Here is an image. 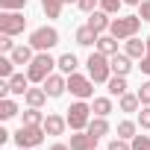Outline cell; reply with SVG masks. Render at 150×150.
Wrapping results in <instances>:
<instances>
[{
	"mask_svg": "<svg viewBox=\"0 0 150 150\" xmlns=\"http://www.w3.org/2000/svg\"><path fill=\"white\" fill-rule=\"evenodd\" d=\"M121 6H124V0H100V9H103V12H109V15H115Z\"/></svg>",
	"mask_w": 150,
	"mask_h": 150,
	"instance_id": "4dcf8cb0",
	"label": "cell"
},
{
	"mask_svg": "<svg viewBox=\"0 0 150 150\" xmlns=\"http://www.w3.org/2000/svg\"><path fill=\"white\" fill-rule=\"evenodd\" d=\"M44 135H47V132H44V127H27V124H21V129H18L12 138H15V144H18V147L35 150V147L44 141Z\"/></svg>",
	"mask_w": 150,
	"mask_h": 150,
	"instance_id": "5b68a950",
	"label": "cell"
},
{
	"mask_svg": "<svg viewBox=\"0 0 150 150\" xmlns=\"http://www.w3.org/2000/svg\"><path fill=\"white\" fill-rule=\"evenodd\" d=\"M27 0H0V12H24Z\"/></svg>",
	"mask_w": 150,
	"mask_h": 150,
	"instance_id": "f1b7e54d",
	"label": "cell"
},
{
	"mask_svg": "<svg viewBox=\"0 0 150 150\" xmlns=\"http://www.w3.org/2000/svg\"><path fill=\"white\" fill-rule=\"evenodd\" d=\"M106 86H109V94H112V97H121V94H127V77H118V74H112Z\"/></svg>",
	"mask_w": 150,
	"mask_h": 150,
	"instance_id": "44dd1931",
	"label": "cell"
},
{
	"mask_svg": "<svg viewBox=\"0 0 150 150\" xmlns=\"http://www.w3.org/2000/svg\"><path fill=\"white\" fill-rule=\"evenodd\" d=\"M27 18L24 12H0V35H18L24 33Z\"/></svg>",
	"mask_w": 150,
	"mask_h": 150,
	"instance_id": "ba28073f",
	"label": "cell"
},
{
	"mask_svg": "<svg viewBox=\"0 0 150 150\" xmlns=\"http://www.w3.org/2000/svg\"><path fill=\"white\" fill-rule=\"evenodd\" d=\"M77 6H80L86 15H91V12H94V6H100V0H77Z\"/></svg>",
	"mask_w": 150,
	"mask_h": 150,
	"instance_id": "d590c367",
	"label": "cell"
},
{
	"mask_svg": "<svg viewBox=\"0 0 150 150\" xmlns=\"http://www.w3.org/2000/svg\"><path fill=\"white\" fill-rule=\"evenodd\" d=\"M124 53H127V56H132V59H144V53H147V41H141L138 35H132V38H127Z\"/></svg>",
	"mask_w": 150,
	"mask_h": 150,
	"instance_id": "5bb4252c",
	"label": "cell"
},
{
	"mask_svg": "<svg viewBox=\"0 0 150 150\" xmlns=\"http://www.w3.org/2000/svg\"><path fill=\"white\" fill-rule=\"evenodd\" d=\"M138 15H141V21H150V0H141V6H138Z\"/></svg>",
	"mask_w": 150,
	"mask_h": 150,
	"instance_id": "f35d334b",
	"label": "cell"
},
{
	"mask_svg": "<svg viewBox=\"0 0 150 150\" xmlns=\"http://www.w3.org/2000/svg\"><path fill=\"white\" fill-rule=\"evenodd\" d=\"M30 44H33L38 53H44V50H50V47L59 44V33H56L53 27H38V30L30 33Z\"/></svg>",
	"mask_w": 150,
	"mask_h": 150,
	"instance_id": "52a82bcc",
	"label": "cell"
},
{
	"mask_svg": "<svg viewBox=\"0 0 150 150\" xmlns=\"http://www.w3.org/2000/svg\"><path fill=\"white\" fill-rule=\"evenodd\" d=\"M135 132H138V124H132V121H121V124H118V138L132 141V138H135Z\"/></svg>",
	"mask_w": 150,
	"mask_h": 150,
	"instance_id": "4316f807",
	"label": "cell"
},
{
	"mask_svg": "<svg viewBox=\"0 0 150 150\" xmlns=\"http://www.w3.org/2000/svg\"><path fill=\"white\" fill-rule=\"evenodd\" d=\"M109 62H112V74H118V77H127L132 71V56H127V53H115V56H109Z\"/></svg>",
	"mask_w": 150,
	"mask_h": 150,
	"instance_id": "7c38bea8",
	"label": "cell"
},
{
	"mask_svg": "<svg viewBox=\"0 0 150 150\" xmlns=\"http://www.w3.org/2000/svg\"><path fill=\"white\" fill-rule=\"evenodd\" d=\"M141 74H147V77H150V35H147V53H144V59H141Z\"/></svg>",
	"mask_w": 150,
	"mask_h": 150,
	"instance_id": "74e56055",
	"label": "cell"
},
{
	"mask_svg": "<svg viewBox=\"0 0 150 150\" xmlns=\"http://www.w3.org/2000/svg\"><path fill=\"white\" fill-rule=\"evenodd\" d=\"M77 65H80V62H77V56H74V53H62V56L56 59V68L65 74V77H71V74L77 71Z\"/></svg>",
	"mask_w": 150,
	"mask_h": 150,
	"instance_id": "e0dca14e",
	"label": "cell"
},
{
	"mask_svg": "<svg viewBox=\"0 0 150 150\" xmlns=\"http://www.w3.org/2000/svg\"><path fill=\"white\" fill-rule=\"evenodd\" d=\"M18 150H27V147H18Z\"/></svg>",
	"mask_w": 150,
	"mask_h": 150,
	"instance_id": "7bdbcfd3",
	"label": "cell"
},
{
	"mask_svg": "<svg viewBox=\"0 0 150 150\" xmlns=\"http://www.w3.org/2000/svg\"><path fill=\"white\" fill-rule=\"evenodd\" d=\"M141 109V100H138V94H121V112H138Z\"/></svg>",
	"mask_w": 150,
	"mask_h": 150,
	"instance_id": "cb8c5ba5",
	"label": "cell"
},
{
	"mask_svg": "<svg viewBox=\"0 0 150 150\" xmlns=\"http://www.w3.org/2000/svg\"><path fill=\"white\" fill-rule=\"evenodd\" d=\"M127 6H141V0H124Z\"/></svg>",
	"mask_w": 150,
	"mask_h": 150,
	"instance_id": "60d3db41",
	"label": "cell"
},
{
	"mask_svg": "<svg viewBox=\"0 0 150 150\" xmlns=\"http://www.w3.org/2000/svg\"><path fill=\"white\" fill-rule=\"evenodd\" d=\"M12 74H15V62H12V56H0V77L9 80Z\"/></svg>",
	"mask_w": 150,
	"mask_h": 150,
	"instance_id": "f546056e",
	"label": "cell"
},
{
	"mask_svg": "<svg viewBox=\"0 0 150 150\" xmlns=\"http://www.w3.org/2000/svg\"><path fill=\"white\" fill-rule=\"evenodd\" d=\"M138 127H141V129H150V106H144V109L138 112Z\"/></svg>",
	"mask_w": 150,
	"mask_h": 150,
	"instance_id": "e575fe53",
	"label": "cell"
},
{
	"mask_svg": "<svg viewBox=\"0 0 150 150\" xmlns=\"http://www.w3.org/2000/svg\"><path fill=\"white\" fill-rule=\"evenodd\" d=\"M91 106L86 103V100H77V103H71V109H68V127L74 129V132H80V129H86L88 127V121H91Z\"/></svg>",
	"mask_w": 150,
	"mask_h": 150,
	"instance_id": "277c9868",
	"label": "cell"
},
{
	"mask_svg": "<svg viewBox=\"0 0 150 150\" xmlns=\"http://www.w3.org/2000/svg\"><path fill=\"white\" fill-rule=\"evenodd\" d=\"M24 97H27V106H35V109H41L47 103V91L44 88H30Z\"/></svg>",
	"mask_w": 150,
	"mask_h": 150,
	"instance_id": "7402d4cb",
	"label": "cell"
},
{
	"mask_svg": "<svg viewBox=\"0 0 150 150\" xmlns=\"http://www.w3.org/2000/svg\"><path fill=\"white\" fill-rule=\"evenodd\" d=\"M41 127H44V132H47V135H62V132H65V127H68V118H62V115H47Z\"/></svg>",
	"mask_w": 150,
	"mask_h": 150,
	"instance_id": "4fadbf2b",
	"label": "cell"
},
{
	"mask_svg": "<svg viewBox=\"0 0 150 150\" xmlns=\"http://www.w3.org/2000/svg\"><path fill=\"white\" fill-rule=\"evenodd\" d=\"M88 27L94 30V33H109V27H112V21H109V12H103V9H94L91 15H88Z\"/></svg>",
	"mask_w": 150,
	"mask_h": 150,
	"instance_id": "8fae6325",
	"label": "cell"
},
{
	"mask_svg": "<svg viewBox=\"0 0 150 150\" xmlns=\"http://www.w3.org/2000/svg\"><path fill=\"white\" fill-rule=\"evenodd\" d=\"M91 109H94V115H100V118H106V115L112 112V100H109V97H94V103H91Z\"/></svg>",
	"mask_w": 150,
	"mask_h": 150,
	"instance_id": "83f0119b",
	"label": "cell"
},
{
	"mask_svg": "<svg viewBox=\"0 0 150 150\" xmlns=\"http://www.w3.org/2000/svg\"><path fill=\"white\" fill-rule=\"evenodd\" d=\"M138 30H141V15H124V18H115L112 27H109V33H112L118 41H127V38L138 35Z\"/></svg>",
	"mask_w": 150,
	"mask_h": 150,
	"instance_id": "3957f363",
	"label": "cell"
},
{
	"mask_svg": "<svg viewBox=\"0 0 150 150\" xmlns=\"http://www.w3.org/2000/svg\"><path fill=\"white\" fill-rule=\"evenodd\" d=\"M68 91L77 97V100H88V97H94V80L74 71L71 77H68Z\"/></svg>",
	"mask_w": 150,
	"mask_h": 150,
	"instance_id": "8992f818",
	"label": "cell"
},
{
	"mask_svg": "<svg viewBox=\"0 0 150 150\" xmlns=\"http://www.w3.org/2000/svg\"><path fill=\"white\" fill-rule=\"evenodd\" d=\"M135 94H138V100H141V106H150V83H141V88H138Z\"/></svg>",
	"mask_w": 150,
	"mask_h": 150,
	"instance_id": "836d02e7",
	"label": "cell"
},
{
	"mask_svg": "<svg viewBox=\"0 0 150 150\" xmlns=\"http://www.w3.org/2000/svg\"><path fill=\"white\" fill-rule=\"evenodd\" d=\"M97 135H91L88 129H80L77 135H71V150H94Z\"/></svg>",
	"mask_w": 150,
	"mask_h": 150,
	"instance_id": "30bf717a",
	"label": "cell"
},
{
	"mask_svg": "<svg viewBox=\"0 0 150 150\" xmlns=\"http://www.w3.org/2000/svg\"><path fill=\"white\" fill-rule=\"evenodd\" d=\"M86 129H88L91 135H97V138H103V135L109 132V121H106V118H100V115H94V118L88 121V127H86Z\"/></svg>",
	"mask_w": 150,
	"mask_h": 150,
	"instance_id": "ffe728a7",
	"label": "cell"
},
{
	"mask_svg": "<svg viewBox=\"0 0 150 150\" xmlns=\"http://www.w3.org/2000/svg\"><path fill=\"white\" fill-rule=\"evenodd\" d=\"M9 91L12 94H27L30 91V77H24V74H12V77H9Z\"/></svg>",
	"mask_w": 150,
	"mask_h": 150,
	"instance_id": "ac0fdd59",
	"label": "cell"
},
{
	"mask_svg": "<svg viewBox=\"0 0 150 150\" xmlns=\"http://www.w3.org/2000/svg\"><path fill=\"white\" fill-rule=\"evenodd\" d=\"M47 150H71V144H50Z\"/></svg>",
	"mask_w": 150,
	"mask_h": 150,
	"instance_id": "ab89813d",
	"label": "cell"
},
{
	"mask_svg": "<svg viewBox=\"0 0 150 150\" xmlns=\"http://www.w3.org/2000/svg\"><path fill=\"white\" fill-rule=\"evenodd\" d=\"M129 144H132V150H150V135H135Z\"/></svg>",
	"mask_w": 150,
	"mask_h": 150,
	"instance_id": "1f68e13d",
	"label": "cell"
},
{
	"mask_svg": "<svg viewBox=\"0 0 150 150\" xmlns=\"http://www.w3.org/2000/svg\"><path fill=\"white\" fill-rule=\"evenodd\" d=\"M86 65H88V77H91L94 83H109V77H112V62H109L106 53L94 50V53L86 59Z\"/></svg>",
	"mask_w": 150,
	"mask_h": 150,
	"instance_id": "7a4b0ae2",
	"label": "cell"
},
{
	"mask_svg": "<svg viewBox=\"0 0 150 150\" xmlns=\"http://www.w3.org/2000/svg\"><path fill=\"white\" fill-rule=\"evenodd\" d=\"M53 68H56V59L47 50L44 53H35L33 62L27 65V77H30V83H44L50 74H53Z\"/></svg>",
	"mask_w": 150,
	"mask_h": 150,
	"instance_id": "6da1fadb",
	"label": "cell"
},
{
	"mask_svg": "<svg viewBox=\"0 0 150 150\" xmlns=\"http://www.w3.org/2000/svg\"><path fill=\"white\" fill-rule=\"evenodd\" d=\"M97 38H100V33H94L88 24L77 30V44H83V47H91V44H97Z\"/></svg>",
	"mask_w": 150,
	"mask_h": 150,
	"instance_id": "d6986e66",
	"label": "cell"
},
{
	"mask_svg": "<svg viewBox=\"0 0 150 150\" xmlns=\"http://www.w3.org/2000/svg\"><path fill=\"white\" fill-rule=\"evenodd\" d=\"M33 50H35L33 44H18L9 56H12V62H15V65H30V62H33V56H35Z\"/></svg>",
	"mask_w": 150,
	"mask_h": 150,
	"instance_id": "9a60e30c",
	"label": "cell"
},
{
	"mask_svg": "<svg viewBox=\"0 0 150 150\" xmlns=\"http://www.w3.org/2000/svg\"><path fill=\"white\" fill-rule=\"evenodd\" d=\"M100 53H106V56H115L118 53V38L112 35V33H103L100 38H97V44H94Z\"/></svg>",
	"mask_w": 150,
	"mask_h": 150,
	"instance_id": "2e32d148",
	"label": "cell"
},
{
	"mask_svg": "<svg viewBox=\"0 0 150 150\" xmlns=\"http://www.w3.org/2000/svg\"><path fill=\"white\" fill-rule=\"evenodd\" d=\"M65 3H77V0H65Z\"/></svg>",
	"mask_w": 150,
	"mask_h": 150,
	"instance_id": "b9f144b4",
	"label": "cell"
},
{
	"mask_svg": "<svg viewBox=\"0 0 150 150\" xmlns=\"http://www.w3.org/2000/svg\"><path fill=\"white\" fill-rule=\"evenodd\" d=\"M44 118H47V115H41V109H35V106H30V109L24 112V124H27V127H41Z\"/></svg>",
	"mask_w": 150,
	"mask_h": 150,
	"instance_id": "d4e9b609",
	"label": "cell"
},
{
	"mask_svg": "<svg viewBox=\"0 0 150 150\" xmlns=\"http://www.w3.org/2000/svg\"><path fill=\"white\" fill-rule=\"evenodd\" d=\"M106 150H132V144H129V141H127V138H112V141H109V147H106Z\"/></svg>",
	"mask_w": 150,
	"mask_h": 150,
	"instance_id": "d6a6232c",
	"label": "cell"
},
{
	"mask_svg": "<svg viewBox=\"0 0 150 150\" xmlns=\"http://www.w3.org/2000/svg\"><path fill=\"white\" fill-rule=\"evenodd\" d=\"M18 112H21V109H18V103H15L12 97H3V100H0V118H3V121H12Z\"/></svg>",
	"mask_w": 150,
	"mask_h": 150,
	"instance_id": "603a6c76",
	"label": "cell"
},
{
	"mask_svg": "<svg viewBox=\"0 0 150 150\" xmlns=\"http://www.w3.org/2000/svg\"><path fill=\"white\" fill-rule=\"evenodd\" d=\"M12 38H15V35H3V38H0V50H3V53H12V50L18 47Z\"/></svg>",
	"mask_w": 150,
	"mask_h": 150,
	"instance_id": "8d00e7d4",
	"label": "cell"
},
{
	"mask_svg": "<svg viewBox=\"0 0 150 150\" xmlns=\"http://www.w3.org/2000/svg\"><path fill=\"white\" fill-rule=\"evenodd\" d=\"M62 6H65V0H41V9L47 18H59L62 15Z\"/></svg>",
	"mask_w": 150,
	"mask_h": 150,
	"instance_id": "484cf974",
	"label": "cell"
},
{
	"mask_svg": "<svg viewBox=\"0 0 150 150\" xmlns=\"http://www.w3.org/2000/svg\"><path fill=\"white\" fill-rule=\"evenodd\" d=\"M41 86H44L47 97H62V94L68 91V80H65V77H59V74H50V77H47Z\"/></svg>",
	"mask_w": 150,
	"mask_h": 150,
	"instance_id": "9c48e42d",
	"label": "cell"
}]
</instances>
